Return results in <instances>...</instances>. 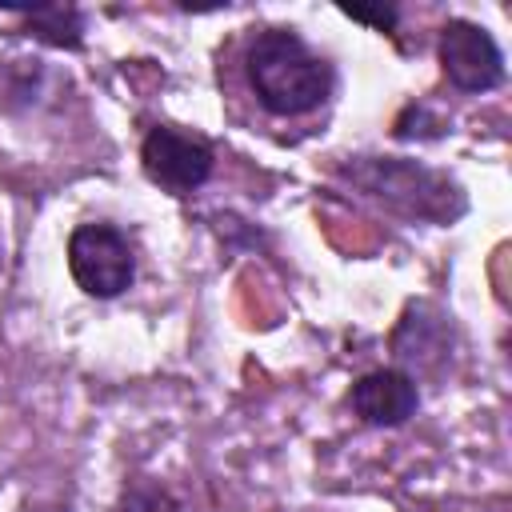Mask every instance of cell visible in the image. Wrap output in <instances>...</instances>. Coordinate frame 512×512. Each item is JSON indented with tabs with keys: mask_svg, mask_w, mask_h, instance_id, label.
<instances>
[{
	"mask_svg": "<svg viewBox=\"0 0 512 512\" xmlns=\"http://www.w3.org/2000/svg\"><path fill=\"white\" fill-rule=\"evenodd\" d=\"M20 20L48 44L56 48H80L84 40V16L76 8H64V4H40V8H24Z\"/></svg>",
	"mask_w": 512,
	"mask_h": 512,
	"instance_id": "obj_8",
	"label": "cell"
},
{
	"mask_svg": "<svg viewBox=\"0 0 512 512\" xmlns=\"http://www.w3.org/2000/svg\"><path fill=\"white\" fill-rule=\"evenodd\" d=\"M348 408L364 420V424H376V428H396L404 420L416 416L420 408V388L408 372L400 368H376V372H364L352 392H348Z\"/></svg>",
	"mask_w": 512,
	"mask_h": 512,
	"instance_id": "obj_6",
	"label": "cell"
},
{
	"mask_svg": "<svg viewBox=\"0 0 512 512\" xmlns=\"http://www.w3.org/2000/svg\"><path fill=\"white\" fill-rule=\"evenodd\" d=\"M344 176L372 200H384L388 208L412 216V220H432L444 224L452 216L464 212V196L460 188L416 164V160H396V156H356L352 164H344Z\"/></svg>",
	"mask_w": 512,
	"mask_h": 512,
	"instance_id": "obj_2",
	"label": "cell"
},
{
	"mask_svg": "<svg viewBox=\"0 0 512 512\" xmlns=\"http://www.w3.org/2000/svg\"><path fill=\"white\" fill-rule=\"evenodd\" d=\"M120 512H184L180 500L164 488V484H152V480H136L124 500H120Z\"/></svg>",
	"mask_w": 512,
	"mask_h": 512,
	"instance_id": "obj_9",
	"label": "cell"
},
{
	"mask_svg": "<svg viewBox=\"0 0 512 512\" xmlns=\"http://www.w3.org/2000/svg\"><path fill=\"white\" fill-rule=\"evenodd\" d=\"M68 272L88 296L112 300V296L132 288L136 256H132V244L124 240L120 228H112V224H80L68 236Z\"/></svg>",
	"mask_w": 512,
	"mask_h": 512,
	"instance_id": "obj_3",
	"label": "cell"
},
{
	"mask_svg": "<svg viewBox=\"0 0 512 512\" xmlns=\"http://www.w3.org/2000/svg\"><path fill=\"white\" fill-rule=\"evenodd\" d=\"M248 84L264 112L272 116H308L332 96V64L312 52L292 28H264L244 52Z\"/></svg>",
	"mask_w": 512,
	"mask_h": 512,
	"instance_id": "obj_1",
	"label": "cell"
},
{
	"mask_svg": "<svg viewBox=\"0 0 512 512\" xmlns=\"http://www.w3.org/2000/svg\"><path fill=\"white\" fill-rule=\"evenodd\" d=\"M344 16L364 20V24L380 28V32H392V24H396V8H364V4H352V8H344Z\"/></svg>",
	"mask_w": 512,
	"mask_h": 512,
	"instance_id": "obj_10",
	"label": "cell"
},
{
	"mask_svg": "<svg viewBox=\"0 0 512 512\" xmlns=\"http://www.w3.org/2000/svg\"><path fill=\"white\" fill-rule=\"evenodd\" d=\"M404 324L416 328V336L412 340H404V336L392 340V348H396L400 360L420 364V368H432V356H448V320L440 312L428 316V304H412L404 312Z\"/></svg>",
	"mask_w": 512,
	"mask_h": 512,
	"instance_id": "obj_7",
	"label": "cell"
},
{
	"mask_svg": "<svg viewBox=\"0 0 512 512\" xmlns=\"http://www.w3.org/2000/svg\"><path fill=\"white\" fill-rule=\"evenodd\" d=\"M440 68L460 92H492L504 84V52L488 28L472 20H448L440 28Z\"/></svg>",
	"mask_w": 512,
	"mask_h": 512,
	"instance_id": "obj_5",
	"label": "cell"
},
{
	"mask_svg": "<svg viewBox=\"0 0 512 512\" xmlns=\"http://www.w3.org/2000/svg\"><path fill=\"white\" fill-rule=\"evenodd\" d=\"M140 164L152 184H160L172 196H188L200 184H208L216 156H212L208 140L180 132L172 124H156L140 144Z\"/></svg>",
	"mask_w": 512,
	"mask_h": 512,
	"instance_id": "obj_4",
	"label": "cell"
}]
</instances>
